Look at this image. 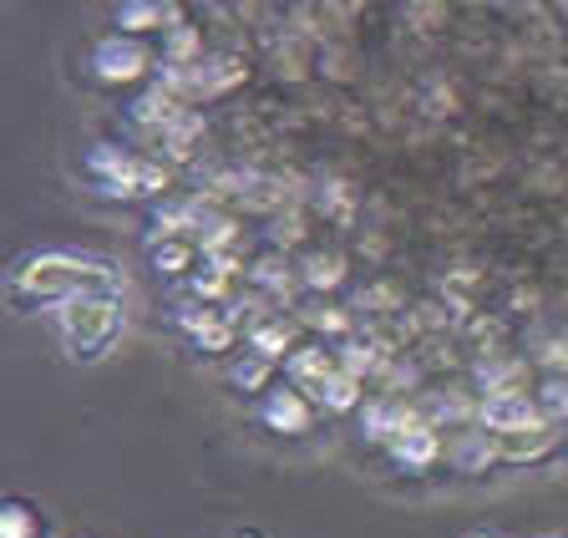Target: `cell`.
<instances>
[{
	"instance_id": "9a60e30c",
	"label": "cell",
	"mask_w": 568,
	"mask_h": 538,
	"mask_svg": "<svg viewBox=\"0 0 568 538\" xmlns=\"http://www.w3.org/2000/svg\"><path fill=\"white\" fill-rule=\"evenodd\" d=\"M270 372H274V361H264V356H254V351H248L244 361H234V366H229V382L244 386V392H270Z\"/></svg>"
},
{
	"instance_id": "5b68a950",
	"label": "cell",
	"mask_w": 568,
	"mask_h": 538,
	"mask_svg": "<svg viewBox=\"0 0 568 538\" xmlns=\"http://www.w3.org/2000/svg\"><path fill=\"white\" fill-rule=\"evenodd\" d=\"M148 67H153V51L142 47V41H132V37H106V41L92 47V72L112 87L138 82Z\"/></svg>"
},
{
	"instance_id": "30bf717a",
	"label": "cell",
	"mask_w": 568,
	"mask_h": 538,
	"mask_svg": "<svg viewBox=\"0 0 568 538\" xmlns=\"http://www.w3.org/2000/svg\"><path fill=\"white\" fill-rule=\"evenodd\" d=\"M183 118H189V108H183V97H173L168 87H148V92L138 97V108H132V122L148 128V132H158V138Z\"/></svg>"
},
{
	"instance_id": "3957f363",
	"label": "cell",
	"mask_w": 568,
	"mask_h": 538,
	"mask_svg": "<svg viewBox=\"0 0 568 538\" xmlns=\"http://www.w3.org/2000/svg\"><path fill=\"white\" fill-rule=\"evenodd\" d=\"M87 173H92V179L102 183V193H112V199H158V193H168V183H173V173H168L163 163L122 153V148H112V143H97L92 153H87Z\"/></svg>"
},
{
	"instance_id": "6da1fadb",
	"label": "cell",
	"mask_w": 568,
	"mask_h": 538,
	"mask_svg": "<svg viewBox=\"0 0 568 538\" xmlns=\"http://www.w3.org/2000/svg\"><path fill=\"white\" fill-rule=\"evenodd\" d=\"M102 290H118V275L112 264L87 260V254H67V250H47L21 260L6 275V295L21 315H31L36 305H67L77 295H102Z\"/></svg>"
},
{
	"instance_id": "5bb4252c",
	"label": "cell",
	"mask_w": 568,
	"mask_h": 538,
	"mask_svg": "<svg viewBox=\"0 0 568 538\" xmlns=\"http://www.w3.org/2000/svg\"><path fill=\"white\" fill-rule=\"evenodd\" d=\"M199 61H203L199 26H173L163 37V67H199Z\"/></svg>"
},
{
	"instance_id": "ac0fdd59",
	"label": "cell",
	"mask_w": 568,
	"mask_h": 538,
	"mask_svg": "<svg viewBox=\"0 0 568 538\" xmlns=\"http://www.w3.org/2000/svg\"><path fill=\"white\" fill-rule=\"evenodd\" d=\"M305 280L315 290H335L345 280V270H341V260H335V254H315V260L305 264Z\"/></svg>"
},
{
	"instance_id": "4fadbf2b",
	"label": "cell",
	"mask_w": 568,
	"mask_h": 538,
	"mask_svg": "<svg viewBox=\"0 0 568 538\" xmlns=\"http://www.w3.org/2000/svg\"><path fill=\"white\" fill-rule=\"evenodd\" d=\"M153 250V264H158V275L168 280H183L193 275V264H199V240H163V244H148Z\"/></svg>"
},
{
	"instance_id": "ba28073f",
	"label": "cell",
	"mask_w": 568,
	"mask_h": 538,
	"mask_svg": "<svg viewBox=\"0 0 568 538\" xmlns=\"http://www.w3.org/2000/svg\"><path fill=\"white\" fill-rule=\"evenodd\" d=\"M284 372H290V386H300L305 396H320L331 386V376H341V356L325 346H300L295 356L284 361Z\"/></svg>"
},
{
	"instance_id": "9c48e42d",
	"label": "cell",
	"mask_w": 568,
	"mask_h": 538,
	"mask_svg": "<svg viewBox=\"0 0 568 538\" xmlns=\"http://www.w3.org/2000/svg\"><path fill=\"white\" fill-rule=\"evenodd\" d=\"M386 447H390V457H396L406 473H422V467H432L442 457V437L426 427V422H412V427H402Z\"/></svg>"
},
{
	"instance_id": "7c38bea8",
	"label": "cell",
	"mask_w": 568,
	"mask_h": 538,
	"mask_svg": "<svg viewBox=\"0 0 568 538\" xmlns=\"http://www.w3.org/2000/svg\"><path fill=\"white\" fill-rule=\"evenodd\" d=\"M248 351L264 361H290L295 356V325L290 321H264L248 331Z\"/></svg>"
},
{
	"instance_id": "277c9868",
	"label": "cell",
	"mask_w": 568,
	"mask_h": 538,
	"mask_svg": "<svg viewBox=\"0 0 568 538\" xmlns=\"http://www.w3.org/2000/svg\"><path fill=\"white\" fill-rule=\"evenodd\" d=\"M477 417H483V432H493V437H513V432L548 427L544 407H538L528 392H493L483 407H477Z\"/></svg>"
},
{
	"instance_id": "7a4b0ae2",
	"label": "cell",
	"mask_w": 568,
	"mask_h": 538,
	"mask_svg": "<svg viewBox=\"0 0 568 538\" xmlns=\"http://www.w3.org/2000/svg\"><path fill=\"white\" fill-rule=\"evenodd\" d=\"M61 341H67L71 361H102L106 351L118 346L122 335V300L118 290H102V295H77L57 311Z\"/></svg>"
},
{
	"instance_id": "8fae6325",
	"label": "cell",
	"mask_w": 568,
	"mask_h": 538,
	"mask_svg": "<svg viewBox=\"0 0 568 538\" xmlns=\"http://www.w3.org/2000/svg\"><path fill=\"white\" fill-rule=\"evenodd\" d=\"M118 26L138 41L142 31H163L168 37L183 21H178V6H168V0H128V6H118Z\"/></svg>"
},
{
	"instance_id": "ffe728a7",
	"label": "cell",
	"mask_w": 568,
	"mask_h": 538,
	"mask_svg": "<svg viewBox=\"0 0 568 538\" xmlns=\"http://www.w3.org/2000/svg\"><path fill=\"white\" fill-rule=\"evenodd\" d=\"M254 280H260V285H284V280H290V264L260 260V264H254Z\"/></svg>"
},
{
	"instance_id": "52a82bcc",
	"label": "cell",
	"mask_w": 568,
	"mask_h": 538,
	"mask_svg": "<svg viewBox=\"0 0 568 538\" xmlns=\"http://www.w3.org/2000/svg\"><path fill=\"white\" fill-rule=\"evenodd\" d=\"M178 331L193 335L199 351H229L239 325H234V315L219 311V305H183V311H178Z\"/></svg>"
},
{
	"instance_id": "44dd1931",
	"label": "cell",
	"mask_w": 568,
	"mask_h": 538,
	"mask_svg": "<svg viewBox=\"0 0 568 538\" xmlns=\"http://www.w3.org/2000/svg\"><path fill=\"white\" fill-rule=\"evenodd\" d=\"M473 538H493V534H473Z\"/></svg>"
},
{
	"instance_id": "2e32d148",
	"label": "cell",
	"mask_w": 568,
	"mask_h": 538,
	"mask_svg": "<svg viewBox=\"0 0 568 538\" xmlns=\"http://www.w3.org/2000/svg\"><path fill=\"white\" fill-rule=\"evenodd\" d=\"M315 402H320L325 412H355V407H361V382L341 372V376H331V386H325Z\"/></svg>"
},
{
	"instance_id": "e0dca14e",
	"label": "cell",
	"mask_w": 568,
	"mask_h": 538,
	"mask_svg": "<svg viewBox=\"0 0 568 538\" xmlns=\"http://www.w3.org/2000/svg\"><path fill=\"white\" fill-rule=\"evenodd\" d=\"M36 534H41V518L26 503H6L0 508V538H36Z\"/></svg>"
},
{
	"instance_id": "8992f818",
	"label": "cell",
	"mask_w": 568,
	"mask_h": 538,
	"mask_svg": "<svg viewBox=\"0 0 568 538\" xmlns=\"http://www.w3.org/2000/svg\"><path fill=\"white\" fill-rule=\"evenodd\" d=\"M260 422L270 432H284V437H305L315 427V407H310V396L300 386H270L260 396Z\"/></svg>"
},
{
	"instance_id": "d6986e66",
	"label": "cell",
	"mask_w": 568,
	"mask_h": 538,
	"mask_svg": "<svg viewBox=\"0 0 568 538\" xmlns=\"http://www.w3.org/2000/svg\"><path fill=\"white\" fill-rule=\"evenodd\" d=\"M335 356H341V372L355 376V382H366V372L376 366V351H371V346H341Z\"/></svg>"
}]
</instances>
